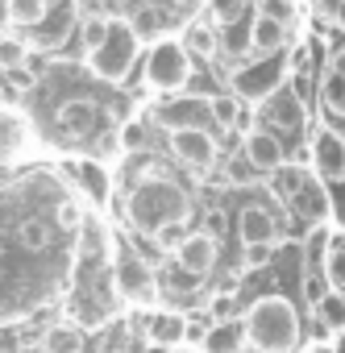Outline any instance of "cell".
I'll return each instance as SVG.
<instances>
[{
	"instance_id": "20",
	"label": "cell",
	"mask_w": 345,
	"mask_h": 353,
	"mask_svg": "<svg viewBox=\"0 0 345 353\" xmlns=\"http://www.w3.org/2000/svg\"><path fill=\"white\" fill-rule=\"evenodd\" d=\"M237 349H246V341H241V320L208 324V336H204L200 353H237Z\"/></svg>"
},
{
	"instance_id": "38",
	"label": "cell",
	"mask_w": 345,
	"mask_h": 353,
	"mask_svg": "<svg viewBox=\"0 0 345 353\" xmlns=\"http://www.w3.org/2000/svg\"><path fill=\"white\" fill-rule=\"evenodd\" d=\"M55 225H59L63 233H75V229L83 225V208H79L75 200H63V204L55 208Z\"/></svg>"
},
{
	"instance_id": "19",
	"label": "cell",
	"mask_w": 345,
	"mask_h": 353,
	"mask_svg": "<svg viewBox=\"0 0 345 353\" xmlns=\"http://www.w3.org/2000/svg\"><path fill=\"white\" fill-rule=\"evenodd\" d=\"M71 174H75V183L88 192V200L92 204H108V170L100 166V162H92V158H83V162H71Z\"/></svg>"
},
{
	"instance_id": "27",
	"label": "cell",
	"mask_w": 345,
	"mask_h": 353,
	"mask_svg": "<svg viewBox=\"0 0 345 353\" xmlns=\"http://www.w3.org/2000/svg\"><path fill=\"white\" fill-rule=\"evenodd\" d=\"M71 17H75V5H71V0H63V5L50 13L55 30H46V34L38 38V50H55V46H63V38H67V34H71V26H75Z\"/></svg>"
},
{
	"instance_id": "16",
	"label": "cell",
	"mask_w": 345,
	"mask_h": 353,
	"mask_svg": "<svg viewBox=\"0 0 345 353\" xmlns=\"http://www.w3.org/2000/svg\"><path fill=\"white\" fill-rule=\"evenodd\" d=\"M184 320L188 316H179V312H150L146 316V341L158 345V349L184 345Z\"/></svg>"
},
{
	"instance_id": "21",
	"label": "cell",
	"mask_w": 345,
	"mask_h": 353,
	"mask_svg": "<svg viewBox=\"0 0 345 353\" xmlns=\"http://www.w3.org/2000/svg\"><path fill=\"white\" fill-rule=\"evenodd\" d=\"M184 50L188 54H200V59H217L221 54V30L213 21H196L184 38Z\"/></svg>"
},
{
	"instance_id": "15",
	"label": "cell",
	"mask_w": 345,
	"mask_h": 353,
	"mask_svg": "<svg viewBox=\"0 0 345 353\" xmlns=\"http://www.w3.org/2000/svg\"><path fill=\"white\" fill-rule=\"evenodd\" d=\"M246 34H250V50H254V59H275V50H283V42H287V26L262 17V13L246 26Z\"/></svg>"
},
{
	"instance_id": "3",
	"label": "cell",
	"mask_w": 345,
	"mask_h": 353,
	"mask_svg": "<svg viewBox=\"0 0 345 353\" xmlns=\"http://www.w3.org/2000/svg\"><path fill=\"white\" fill-rule=\"evenodd\" d=\"M141 79H146L150 92H162V96H166V92H179V88L192 79V54L184 50V42H175V38L154 42L150 54H146Z\"/></svg>"
},
{
	"instance_id": "10",
	"label": "cell",
	"mask_w": 345,
	"mask_h": 353,
	"mask_svg": "<svg viewBox=\"0 0 345 353\" xmlns=\"http://www.w3.org/2000/svg\"><path fill=\"white\" fill-rule=\"evenodd\" d=\"M241 158L254 166V170H275V166H283L287 162V154H283V141L275 137V133H266V129H250L246 137H241Z\"/></svg>"
},
{
	"instance_id": "47",
	"label": "cell",
	"mask_w": 345,
	"mask_h": 353,
	"mask_svg": "<svg viewBox=\"0 0 345 353\" xmlns=\"http://www.w3.org/2000/svg\"><path fill=\"white\" fill-rule=\"evenodd\" d=\"M304 353H341V349H337V341H312V345H304Z\"/></svg>"
},
{
	"instance_id": "30",
	"label": "cell",
	"mask_w": 345,
	"mask_h": 353,
	"mask_svg": "<svg viewBox=\"0 0 345 353\" xmlns=\"http://www.w3.org/2000/svg\"><path fill=\"white\" fill-rule=\"evenodd\" d=\"M208 121H217L221 129L241 125V100L237 96H213L208 100Z\"/></svg>"
},
{
	"instance_id": "45",
	"label": "cell",
	"mask_w": 345,
	"mask_h": 353,
	"mask_svg": "<svg viewBox=\"0 0 345 353\" xmlns=\"http://www.w3.org/2000/svg\"><path fill=\"white\" fill-rule=\"evenodd\" d=\"M166 279H170V291H192V287L200 283V279H192V274H184L179 266H175V270H166Z\"/></svg>"
},
{
	"instance_id": "46",
	"label": "cell",
	"mask_w": 345,
	"mask_h": 353,
	"mask_svg": "<svg viewBox=\"0 0 345 353\" xmlns=\"http://www.w3.org/2000/svg\"><path fill=\"white\" fill-rule=\"evenodd\" d=\"M112 150H121V145H117V133L108 129V133H100V137H96V154H100V158H108Z\"/></svg>"
},
{
	"instance_id": "11",
	"label": "cell",
	"mask_w": 345,
	"mask_h": 353,
	"mask_svg": "<svg viewBox=\"0 0 345 353\" xmlns=\"http://www.w3.org/2000/svg\"><path fill=\"white\" fill-rule=\"evenodd\" d=\"M291 208H295V216H304L312 229H324V221L333 216V204H328V188H324L320 179H308V183L295 192Z\"/></svg>"
},
{
	"instance_id": "33",
	"label": "cell",
	"mask_w": 345,
	"mask_h": 353,
	"mask_svg": "<svg viewBox=\"0 0 345 353\" xmlns=\"http://www.w3.org/2000/svg\"><path fill=\"white\" fill-rule=\"evenodd\" d=\"M26 50H30V42H21V38H13V34H0V71H17L21 63H26Z\"/></svg>"
},
{
	"instance_id": "44",
	"label": "cell",
	"mask_w": 345,
	"mask_h": 353,
	"mask_svg": "<svg viewBox=\"0 0 345 353\" xmlns=\"http://www.w3.org/2000/svg\"><path fill=\"white\" fill-rule=\"evenodd\" d=\"M21 71H26V75H30V79H38V75H42V71H46V54H42V50H34V46H30V50H26V63H21Z\"/></svg>"
},
{
	"instance_id": "14",
	"label": "cell",
	"mask_w": 345,
	"mask_h": 353,
	"mask_svg": "<svg viewBox=\"0 0 345 353\" xmlns=\"http://www.w3.org/2000/svg\"><path fill=\"white\" fill-rule=\"evenodd\" d=\"M320 100H324V108H328L337 121H345V46H341V50L328 59V67H324Z\"/></svg>"
},
{
	"instance_id": "28",
	"label": "cell",
	"mask_w": 345,
	"mask_h": 353,
	"mask_svg": "<svg viewBox=\"0 0 345 353\" xmlns=\"http://www.w3.org/2000/svg\"><path fill=\"white\" fill-rule=\"evenodd\" d=\"M112 34V17H104V13H92V17H83L79 21V42H83V54H96L100 46H104V38Z\"/></svg>"
},
{
	"instance_id": "6",
	"label": "cell",
	"mask_w": 345,
	"mask_h": 353,
	"mask_svg": "<svg viewBox=\"0 0 345 353\" xmlns=\"http://www.w3.org/2000/svg\"><path fill=\"white\" fill-rule=\"evenodd\" d=\"M308 158L320 183H345V137L333 125H316L308 137Z\"/></svg>"
},
{
	"instance_id": "32",
	"label": "cell",
	"mask_w": 345,
	"mask_h": 353,
	"mask_svg": "<svg viewBox=\"0 0 345 353\" xmlns=\"http://www.w3.org/2000/svg\"><path fill=\"white\" fill-rule=\"evenodd\" d=\"M320 274H324V287H328V291L345 295V245H337V250H328V254H324Z\"/></svg>"
},
{
	"instance_id": "2",
	"label": "cell",
	"mask_w": 345,
	"mask_h": 353,
	"mask_svg": "<svg viewBox=\"0 0 345 353\" xmlns=\"http://www.w3.org/2000/svg\"><path fill=\"white\" fill-rule=\"evenodd\" d=\"M125 216H129V225H133L141 237H154V233L166 229V225L188 221L192 208H188V196L170 183V179H162V174H146V179L129 192Z\"/></svg>"
},
{
	"instance_id": "9",
	"label": "cell",
	"mask_w": 345,
	"mask_h": 353,
	"mask_svg": "<svg viewBox=\"0 0 345 353\" xmlns=\"http://www.w3.org/2000/svg\"><path fill=\"white\" fill-rule=\"evenodd\" d=\"M175 266L184 270V274H192V279H204L213 266H217V254H221V245H217V237L213 233H188L175 250Z\"/></svg>"
},
{
	"instance_id": "17",
	"label": "cell",
	"mask_w": 345,
	"mask_h": 353,
	"mask_svg": "<svg viewBox=\"0 0 345 353\" xmlns=\"http://www.w3.org/2000/svg\"><path fill=\"white\" fill-rule=\"evenodd\" d=\"M308 179H312L308 166H299V162H283V166H275V170L266 174V188H270V196H275V200L291 204V200H295V192H299Z\"/></svg>"
},
{
	"instance_id": "22",
	"label": "cell",
	"mask_w": 345,
	"mask_h": 353,
	"mask_svg": "<svg viewBox=\"0 0 345 353\" xmlns=\"http://www.w3.org/2000/svg\"><path fill=\"white\" fill-rule=\"evenodd\" d=\"M50 241H55L50 221H42V216H26V221L17 225V245H21L26 254H42V250H50Z\"/></svg>"
},
{
	"instance_id": "50",
	"label": "cell",
	"mask_w": 345,
	"mask_h": 353,
	"mask_svg": "<svg viewBox=\"0 0 345 353\" xmlns=\"http://www.w3.org/2000/svg\"><path fill=\"white\" fill-rule=\"evenodd\" d=\"M0 112H5V92H0Z\"/></svg>"
},
{
	"instance_id": "25",
	"label": "cell",
	"mask_w": 345,
	"mask_h": 353,
	"mask_svg": "<svg viewBox=\"0 0 345 353\" xmlns=\"http://www.w3.org/2000/svg\"><path fill=\"white\" fill-rule=\"evenodd\" d=\"M26 145V121L13 112H0V166Z\"/></svg>"
},
{
	"instance_id": "7",
	"label": "cell",
	"mask_w": 345,
	"mask_h": 353,
	"mask_svg": "<svg viewBox=\"0 0 345 353\" xmlns=\"http://www.w3.org/2000/svg\"><path fill=\"white\" fill-rule=\"evenodd\" d=\"M258 112H262V129H266V133H275L279 141L304 129V100H299V92H295V88H287V83H279V88L262 100V108H258Z\"/></svg>"
},
{
	"instance_id": "34",
	"label": "cell",
	"mask_w": 345,
	"mask_h": 353,
	"mask_svg": "<svg viewBox=\"0 0 345 353\" xmlns=\"http://www.w3.org/2000/svg\"><path fill=\"white\" fill-rule=\"evenodd\" d=\"M246 5L250 0H213V26L217 30H229L246 17Z\"/></svg>"
},
{
	"instance_id": "48",
	"label": "cell",
	"mask_w": 345,
	"mask_h": 353,
	"mask_svg": "<svg viewBox=\"0 0 345 353\" xmlns=\"http://www.w3.org/2000/svg\"><path fill=\"white\" fill-rule=\"evenodd\" d=\"M13 88H17V92H30V88H34V79H30L21 67H17V71H13Z\"/></svg>"
},
{
	"instance_id": "39",
	"label": "cell",
	"mask_w": 345,
	"mask_h": 353,
	"mask_svg": "<svg viewBox=\"0 0 345 353\" xmlns=\"http://www.w3.org/2000/svg\"><path fill=\"white\" fill-rule=\"evenodd\" d=\"M258 13H262V17H270V21H283V26H291V17H295V5H291V0H258Z\"/></svg>"
},
{
	"instance_id": "1",
	"label": "cell",
	"mask_w": 345,
	"mask_h": 353,
	"mask_svg": "<svg viewBox=\"0 0 345 353\" xmlns=\"http://www.w3.org/2000/svg\"><path fill=\"white\" fill-rule=\"evenodd\" d=\"M241 341L254 353H295L299 345V316L283 295H262L241 316Z\"/></svg>"
},
{
	"instance_id": "43",
	"label": "cell",
	"mask_w": 345,
	"mask_h": 353,
	"mask_svg": "<svg viewBox=\"0 0 345 353\" xmlns=\"http://www.w3.org/2000/svg\"><path fill=\"white\" fill-rule=\"evenodd\" d=\"M104 353H129V324H125V320L112 324V332H108V349H104Z\"/></svg>"
},
{
	"instance_id": "35",
	"label": "cell",
	"mask_w": 345,
	"mask_h": 353,
	"mask_svg": "<svg viewBox=\"0 0 345 353\" xmlns=\"http://www.w3.org/2000/svg\"><path fill=\"white\" fill-rule=\"evenodd\" d=\"M229 320H237V299H233V291H221L208 303V324H229Z\"/></svg>"
},
{
	"instance_id": "29",
	"label": "cell",
	"mask_w": 345,
	"mask_h": 353,
	"mask_svg": "<svg viewBox=\"0 0 345 353\" xmlns=\"http://www.w3.org/2000/svg\"><path fill=\"white\" fill-rule=\"evenodd\" d=\"M312 316L328 328V332H345V295L337 291H324V299L312 307Z\"/></svg>"
},
{
	"instance_id": "37",
	"label": "cell",
	"mask_w": 345,
	"mask_h": 353,
	"mask_svg": "<svg viewBox=\"0 0 345 353\" xmlns=\"http://www.w3.org/2000/svg\"><path fill=\"white\" fill-rule=\"evenodd\" d=\"M117 145H121L125 154H137V150L146 145V125H141V121H125L121 133H117Z\"/></svg>"
},
{
	"instance_id": "12",
	"label": "cell",
	"mask_w": 345,
	"mask_h": 353,
	"mask_svg": "<svg viewBox=\"0 0 345 353\" xmlns=\"http://www.w3.org/2000/svg\"><path fill=\"white\" fill-rule=\"evenodd\" d=\"M237 233H241L246 245H275V241H279L275 216H270L266 208H258V204H246V208L237 212Z\"/></svg>"
},
{
	"instance_id": "8",
	"label": "cell",
	"mask_w": 345,
	"mask_h": 353,
	"mask_svg": "<svg viewBox=\"0 0 345 353\" xmlns=\"http://www.w3.org/2000/svg\"><path fill=\"white\" fill-rule=\"evenodd\" d=\"M170 154L192 170H208L217 162V137L208 129H170Z\"/></svg>"
},
{
	"instance_id": "4",
	"label": "cell",
	"mask_w": 345,
	"mask_h": 353,
	"mask_svg": "<svg viewBox=\"0 0 345 353\" xmlns=\"http://www.w3.org/2000/svg\"><path fill=\"white\" fill-rule=\"evenodd\" d=\"M112 287H117L129 303H154V299H158V274L150 270V262H146L129 241H117Z\"/></svg>"
},
{
	"instance_id": "18",
	"label": "cell",
	"mask_w": 345,
	"mask_h": 353,
	"mask_svg": "<svg viewBox=\"0 0 345 353\" xmlns=\"http://www.w3.org/2000/svg\"><path fill=\"white\" fill-rule=\"evenodd\" d=\"M55 121H59V129H63L67 137H83V133H92V125H96V104H92V100H67V104H59Z\"/></svg>"
},
{
	"instance_id": "41",
	"label": "cell",
	"mask_w": 345,
	"mask_h": 353,
	"mask_svg": "<svg viewBox=\"0 0 345 353\" xmlns=\"http://www.w3.org/2000/svg\"><path fill=\"white\" fill-rule=\"evenodd\" d=\"M204 336H208V320H192V316H188V320H184V345H188V349H200Z\"/></svg>"
},
{
	"instance_id": "24",
	"label": "cell",
	"mask_w": 345,
	"mask_h": 353,
	"mask_svg": "<svg viewBox=\"0 0 345 353\" xmlns=\"http://www.w3.org/2000/svg\"><path fill=\"white\" fill-rule=\"evenodd\" d=\"M42 353H83V332L75 324H55L42 332Z\"/></svg>"
},
{
	"instance_id": "13",
	"label": "cell",
	"mask_w": 345,
	"mask_h": 353,
	"mask_svg": "<svg viewBox=\"0 0 345 353\" xmlns=\"http://www.w3.org/2000/svg\"><path fill=\"white\" fill-rule=\"evenodd\" d=\"M279 83H283V71H279L275 59H266V67H254V71H237L233 75L237 96H250V100H266Z\"/></svg>"
},
{
	"instance_id": "36",
	"label": "cell",
	"mask_w": 345,
	"mask_h": 353,
	"mask_svg": "<svg viewBox=\"0 0 345 353\" xmlns=\"http://www.w3.org/2000/svg\"><path fill=\"white\" fill-rule=\"evenodd\" d=\"M225 179H229L233 188H246V183H254V179H258V170H254L241 154H233V158L225 162Z\"/></svg>"
},
{
	"instance_id": "42",
	"label": "cell",
	"mask_w": 345,
	"mask_h": 353,
	"mask_svg": "<svg viewBox=\"0 0 345 353\" xmlns=\"http://www.w3.org/2000/svg\"><path fill=\"white\" fill-rule=\"evenodd\" d=\"M270 258H275V245H246V270H262L270 266Z\"/></svg>"
},
{
	"instance_id": "23",
	"label": "cell",
	"mask_w": 345,
	"mask_h": 353,
	"mask_svg": "<svg viewBox=\"0 0 345 353\" xmlns=\"http://www.w3.org/2000/svg\"><path fill=\"white\" fill-rule=\"evenodd\" d=\"M5 13L17 30H42L50 9H46V0H5Z\"/></svg>"
},
{
	"instance_id": "49",
	"label": "cell",
	"mask_w": 345,
	"mask_h": 353,
	"mask_svg": "<svg viewBox=\"0 0 345 353\" xmlns=\"http://www.w3.org/2000/svg\"><path fill=\"white\" fill-rule=\"evenodd\" d=\"M166 353H200V349H188V345H175V349H166Z\"/></svg>"
},
{
	"instance_id": "40",
	"label": "cell",
	"mask_w": 345,
	"mask_h": 353,
	"mask_svg": "<svg viewBox=\"0 0 345 353\" xmlns=\"http://www.w3.org/2000/svg\"><path fill=\"white\" fill-rule=\"evenodd\" d=\"M312 9H316L328 26H341V30H345V0H312Z\"/></svg>"
},
{
	"instance_id": "26",
	"label": "cell",
	"mask_w": 345,
	"mask_h": 353,
	"mask_svg": "<svg viewBox=\"0 0 345 353\" xmlns=\"http://www.w3.org/2000/svg\"><path fill=\"white\" fill-rule=\"evenodd\" d=\"M162 30H166V17H162V9H150V5H141V9L133 13V21H129V34H133L137 46L150 42V38H158Z\"/></svg>"
},
{
	"instance_id": "31",
	"label": "cell",
	"mask_w": 345,
	"mask_h": 353,
	"mask_svg": "<svg viewBox=\"0 0 345 353\" xmlns=\"http://www.w3.org/2000/svg\"><path fill=\"white\" fill-rule=\"evenodd\" d=\"M324 254H328V233L324 229H312L308 241H304V274H320Z\"/></svg>"
},
{
	"instance_id": "5",
	"label": "cell",
	"mask_w": 345,
	"mask_h": 353,
	"mask_svg": "<svg viewBox=\"0 0 345 353\" xmlns=\"http://www.w3.org/2000/svg\"><path fill=\"white\" fill-rule=\"evenodd\" d=\"M133 59H137V42H133L129 26L112 21V34L104 38V46H100L96 54H88V67H92V75H100V79H108V83H121V79L129 75Z\"/></svg>"
}]
</instances>
